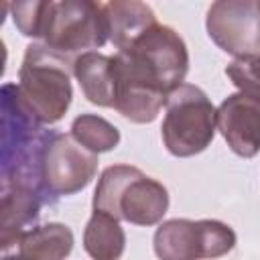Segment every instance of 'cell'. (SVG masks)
<instances>
[{
    "label": "cell",
    "mask_w": 260,
    "mask_h": 260,
    "mask_svg": "<svg viewBox=\"0 0 260 260\" xmlns=\"http://www.w3.org/2000/svg\"><path fill=\"white\" fill-rule=\"evenodd\" d=\"M187 69L189 53L179 32L167 24H150L114 55V110L136 124L152 122L183 85Z\"/></svg>",
    "instance_id": "6da1fadb"
},
{
    "label": "cell",
    "mask_w": 260,
    "mask_h": 260,
    "mask_svg": "<svg viewBox=\"0 0 260 260\" xmlns=\"http://www.w3.org/2000/svg\"><path fill=\"white\" fill-rule=\"evenodd\" d=\"M73 61L43 43L26 47L16 89L24 108L41 124H55L65 116L73 98Z\"/></svg>",
    "instance_id": "7a4b0ae2"
},
{
    "label": "cell",
    "mask_w": 260,
    "mask_h": 260,
    "mask_svg": "<svg viewBox=\"0 0 260 260\" xmlns=\"http://www.w3.org/2000/svg\"><path fill=\"white\" fill-rule=\"evenodd\" d=\"M169 209V191L162 183L146 177L130 165L108 167L93 193V211L108 213L118 221L154 225Z\"/></svg>",
    "instance_id": "3957f363"
},
{
    "label": "cell",
    "mask_w": 260,
    "mask_h": 260,
    "mask_svg": "<svg viewBox=\"0 0 260 260\" xmlns=\"http://www.w3.org/2000/svg\"><path fill=\"white\" fill-rule=\"evenodd\" d=\"M98 154L81 146L71 134L45 130L32 179L45 203H53L85 189L98 173Z\"/></svg>",
    "instance_id": "277c9868"
},
{
    "label": "cell",
    "mask_w": 260,
    "mask_h": 260,
    "mask_svg": "<svg viewBox=\"0 0 260 260\" xmlns=\"http://www.w3.org/2000/svg\"><path fill=\"white\" fill-rule=\"evenodd\" d=\"M39 39L45 47L69 59L71 55H83L91 49H100L110 41L104 4L89 0H49Z\"/></svg>",
    "instance_id": "5b68a950"
},
{
    "label": "cell",
    "mask_w": 260,
    "mask_h": 260,
    "mask_svg": "<svg viewBox=\"0 0 260 260\" xmlns=\"http://www.w3.org/2000/svg\"><path fill=\"white\" fill-rule=\"evenodd\" d=\"M2 100V187L12 183L35 185V158L43 140V124L24 108L16 83H4ZM37 187V185H35ZM41 193V191H39Z\"/></svg>",
    "instance_id": "8992f818"
},
{
    "label": "cell",
    "mask_w": 260,
    "mask_h": 260,
    "mask_svg": "<svg viewBox=\"0 0 260 260\" xmlns=\"http://www.w3.org/2000/svg\"><path fill=\"white\" fill-rule=\"evenodd\" d=\"M217 110L197 85L183 83L167 100L162 142L175 156L187 158L203 152L215 136Z\"/></svg>",
    "instance_id": "52a82bcc"
},
{
    "label": "cell",
    "mask_w": 260,
    "mask_h": 260,
    "mask_svg": "<svg viewBox=\"0 0 260 260\" xmlns=\"http://www.w3.org/2000/svg\"><path fill=\"white\" fill-rule=\"evenodd\" d=\"M158 260H213L236 246L234 230L217 219H169L154 232Z\"/></svg>",
    "instance_id": "ba28073f"
},
{
    "label": "cell",
    "mask_w": 260,
    "mask_h": 260,
    "mask_svg": "<svg viewBox=\"0 0 260 260\" xmlns=\"http://www.w3.org/2000/svg\"><path fill=\"white\" fill-rule=\"evenodd\" d=\"M205 26L209 39L236 59L260 53V2H213L207 10Z\"/></svg>",
    "instance_id": "9c48e42d"
},
{
    "label": "cell",
    "mask_w": 260,
    "mask_h": 260,
    "mask_svg": "<svg viewBox=\"0 0 260 260\" xmlns=\"http://www.w3.org/2000/svg\"><path fill=\"white\" fill-rule=\"evenodd\" d=\"M215 126L238 156L252 158L260 152V100L242 91L228 95L217 108Z\"/></svg>",
    "instance_id": "30bf717a"
},
{
    "label": "cell",
    "mask_w": 260,
    "mask_h": 260,
    "mask_svg": "<svg viewBox=\"0 0 260 260\" xmlns=\"http://www.w3.org/2000/svg\"><path fill=\"white\" fill-rule=\"evenodd\" d=\"M45 205L43 195L35 185L12 183L2 187L0 197V244L2 250L16 246L20 236L30 230L39 219L41 207Z\"/></svg>",
    "instance_id": "8fae6325"
},
{
    "label": "cell",
    "mask_w": 260,
    "mask_h": 260,
    "mask_svg": "<svg viewBox=\"0 0 260 260\" xmlns=\"http://www.w3.org/2000/svg\"><path fill=\"white\" fill-rule=\"evenodd\" d=\"M73 75L77 77L85 98L102 108L116 106V75L114 57L89 51L77 55L73 61Z\"/></svg>",
    "instance_id": "7c38bea8"
},
{
    "label": "cell",
    "mask_w": 260,
    "mask_h": 260,
    "mask_svg": "<svg viewBox=\"0 0 260 260\" xmlns=\"http://www.w3.org/2000/svg\"><path fill=\"white\" fill-rule=\"evenodd\" d=\"M73 248V234L65 223L30 228L16 242V256L22 260H65Z\"/></svg>",
    "instance_id": "4fadbf2b"
},
{
    "label": "cell",
    "mask_w": 260,
    "mask_h": 260,
    "mask_svg": "<svg viewBox=\"0 0 260 260\" xmlns=\"http://www.w3.org/2000/svg\"><path fill=\"white\" fill-rule=\"evenodd\" d=\"M110 41L116 49L126 47L132 39H136L142 30L156 22L152 8L144 2H108L104 4Z\"/></svg>",
    "instance_id": "5bb4252c"
},
{
    "label": "cell",
    "mask_w": 260,
    "mask_h": 260,
    "mask_svg": "<svg viewBox=\"0 0 260 260\" xmlns=\"http://www.w3.org/2000/svg\"><path fill=\"white\" fill-rule=\"evenodd\" d=\"M126 236L120 228V221L108 213L93 211L85 232L83 248L91 260H120L124 254Z\"/></svg>",
    "instance_id": "9a60e30c"
},
{
    "label": "cell",
    "mask_w": 260,
    "mask_h": 260,
    "mask_svg": "<svg viewBox=\"0 0 260 260\" xmlns=\"http://www.w3.org/2000/svg\"><path fill=\"white\" fill-rule=\"evenodd\" d=\"M71 136L85 146L87 150H91L93 154L100 152H108L112 148L118 146L120 142V132L114 124H110L108 120L95 116V114H81L73 120L71 124Z\"/></svg>",
    "instance_id": "2e32d148"
},
{
    "label": "cell",
    "mask_w": 260,
    "mask_h": 260,
    "mask_svg": "<svg viewBox=\"0 0 260 260\" xmlns=\"http://www.w3.org/2000/svg\"><path fill=\"white\" fill-rule=\"evenodd\" d=\"M225 75L242 93L260 100V53L234 59L225 67Z\"/></svg>",
    "instance_id": "e0dca14e"
},
{
    "label": "cell",
    "mask_w": 260,
    "mask_h": 260,
    "mask_svg": "<svg viewBox=\"0 0 260 260\" xmlns=\"http://www.w3.org/2000/svg\"><path fill=\"white\" fill-rule=\"evenodd\" d=\"M45 6H47V2H37V0H32V2H16V4L10 6L12 8L14 26L20 30V35L39 39L41 26H43Z\"/></svg>",
    "instance_id": "ac0fdd59"
},
{
    "label": "cell",
    "mask_w": 260,
    "mask_h": 260,
    "mask_svg": "<svg viewBox=\"0 0 260 260\" xmlns=\"http://www.w3.org/2000/svg\"><path fill=\"white\" fill-rule=\"evenodd\" d=\"M2 260H22V258H18V256H4Z\"/></svg>",
    "instance_id": "d6986e66"
}]
</instances>
